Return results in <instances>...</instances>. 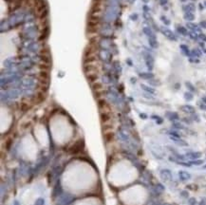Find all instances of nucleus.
<instances>
[{"label": "nucleus", "instance_id": "obj_1", "mask_svg": "<svg viewBox=\"0 0 206 205\" xmlns=\"http://www.w3.org/2000/svg\"><path fill=\"white\" fill-rule=\"evenodd\" d=\"M38 27L35 26V25H33V26H29L25 28V29L21 31L20 37L22 38V40L25 42H33L35 38H38Z\"/></svg>", "mask_w": 206, "mask_h": 205}, {"label": "nucleus", "instance_id": "obj_2", "mask_svg": "<svg viewBox=\"0 0 206 205\" xmlns=\"http://www.w3.org/2000/svg\"><path fill=\"white\" fill-rule=\"evenodd\" d=\"M99 35L101 37H108V36L114 35L113 34V29H112L110 23H108V22H102L101 23Z\"/></svg>", "mask_w": 206, "mask_h": 205}, {"label": "nucleus", "instance_id": "obj_3", "mask_svg": "<svg viewBox=\"0 0 206 205\" xmlns=\"http://www.w3.org/2000/svg\"><path fill=\"white\" fill-rule=\"evenodd\" d=\"M112 57H113V54L111 53V51L107 50H100L98 51V58L105 62L106 64H109L112 61Z\"/></svg>", "mask_w": 206, "mask_h": 205}, {"label": "nucleus", "instance_id": "obj_4", "mask_svg": "<svg viewBox=\"0 0 206 205\" xmlns=\"http://www.w3.org/2000/svg\"><path fill=\"white\" fill-rule=\"evenodd\" d=\"M161 31H162V34H163V35H164L167 39H169V40H171V41H177L176 35H175L174 32L172 31V30H170L168 28L162 27V28H161Z\"/></svg>", "mask_w": 206, "mask_h": 205}, {"label": "nucleus", "instance_id": "obj_5", "mask_svg": "<svg viewBox=\"0 0 206 205\" xmlns=\"http://www.w3.org/2000/svg\"><path fill=\"white\" fill-rule=\"evenodd\" d=\"M142 55H144V58L145 60V64H146L147 67L149 70H152L153 69V66H154V59L152 57L151 54H149L146 51H144L142 52Z\"/></svg>", "mask_w": 206, "mask_h": 205}, {"label": "nucleus", "instance_id": "obj_6", "mask_svg": "<svg viewBox=\"0 0 206 205\" xmlns=\"http://www.w3.org/2000/svg\"><path fill=\"white\" fill-rule=\"evenodd\" d=\"M83 148H84V141L79 140V141H76V143L70 147L69 153H70V154H77V153H79L80 151H82Z\"/></svg>", "mask_w": 206, "mask_h": 205}, {"label": "nucleus", "instance_id": "obj_7", "mask_svg": "<svg viewBox=\"0 0 206 205\" xmlns=\"http://www.w3.org/2000/svg\"><path fill=\"white\" fill-rule=\"evenodd\" d=\"M102 4L97 3V2H92V5L89 10V13L88 14H99L102 12Z\"/></svg>", "mask_w": 206, "mask_h": 205}, {"label": "nucleus", "instance_id": "obj_8", "mask_svg": "<svg viewBox=\"0 0 206 205\" xmlns=\"http://www.w3.org/2000/svg\"><path fill=\"white\" fill-rule=\"evenodd\" d=\"M45 99H46V92L42 90H39L38 92H36L35 95L33 96V102L34 104H40V102H44Z\"/></svg>", "mask_w": 206, "mask_h": 205}, {"label": "nucleus", "instance_id": "obj_9", "mask_svg": "<svg viewBox=\"0 0 206 205\" xmlns=\"http://www.w3.org/2000/svg\"><path fill=\"white\" fill-rule=\"evenodd\" d=\"M50 26H46L44 27L43 29H42V31H41V34L40 36L38 37V41H46L47 38H49V35H50Z\"/></svg>", "mask_w": 206, "mask_h": 205}, {"label": "nucleus", "instance_id": "obj_10", "mask_svg": "<svg viewBox=\"0 0 206 205\" xmlns=\"http://www.w3.org/2000/svg\"><path fill=\"white\" fill-rule=\"evenodd\" d=\"M100 118L101 121L103 123H108L110 121H111L112 118V113L109 111H105V112H101L100 113Z\"/></svg>", "mask_w": 206, "mask_h": 205}, {"label": "nucleus", "instance_id": "obj_11", "mask_svg": "<svg viewBox=\"0 0 206 205\" xmlns=\"http://www.w3.org/2000/svg\"><path fill=\"white\" fill-rule=\"evenodd\" d=\"M39 44L37 43V42H30V43H29V44L27 45L26 48L27 50H29V51H31V52H37L39 50Z\"/></svg>", "mask_w": 206, "mask_h": 205}, {"label": "nucleus", "instance_id": "obj_12", "mask_svg": "<svg viewBox=\"0 0 206 205\" xmlns=\"http://www.w3.org/2000/svg\"><path fill=\"white\" fill-rule=\"evenodd\" d=\"M186 28L189 29H191L192 31L194 32H200V28L199 27V25L195 23H192V22H187L186 23Z\"/></svg>", "mask_w": 206, "mask_h": 205}, {"label": "nucleus", "instance_id": "obj_13", "mask_svg": "<svg viewBox=\"0 0 206 205\" xmlns=\"http://www.w3.org/2000/svg\"><path fill=\"white\" fill-rule=\"evenodd\" d=\"M142 31H144V33L145 35L148 36V38H156V35H155L154 31L152 30L151 28H149V27L144 28V29H142Z\"/></svg>", "mask_w": 206, "mask_h": 205}, {"label": "nucleus", "instance_id": "obj_14", "mask_svg": "<svg viewBox=\"0 0 206 205\" xmlns=\"http://www.w3.org/2000/svg\"><path fill=\"white\" fill-rule=\"evenodd\" d=\"M114 137H115V135L112 131L105 132V134H104V139H105V141H106V143H111V141H113Z\"/></svg>", "mask_w": 206, "mask_h": 205}, {"label": "nucleus", "instance_id": "obj_15", "mask_svg": "<svg viewBox=\"0 0 206 205\" xmlns=\"http://www.w3.org/2000/svg\"><path fill=\"white\" fill-rule=\"evenodd\" d=\"M183 10L185 12H195L196 7H195V5L193 3H190V4H187V5H184V6L183 7Z\"/></svg>", "mask_w": 206, "mask_h": 205}, {"label": "nucleus", "instance_id": "obj_16", "mask_svg": "<svg viewBox=\"0 0 206 205\" xmlns=\"http://www.w3.org/2000/svg\"><path fill=\"white\" fill-rule=\"evenodd\" d=\"M177 30H178V32L180 33V34H181V35H188V29H187V28H185V27H183V26H177Z\"/></svg>", "mask_w": 206, "mask_h": 205}, {"label": "nucleus", "instance_id": "obj_17", "mask_svg": "<svg viewBox=\"0 0 206 205\" xmlns=\"http://www.w3.org/2000/svg\"><path fill=\"white\" fill-rule=\"evenodd\" d=\"M98 78H99L98 73H91V74H88V75H86V79H88V82H90V83H95L97 81Z\"/></svg>", "mask_w": 206, "mask_h": 205}, {"label": "nucleus", "instance_id": "obj_18", "mask_svg": "<svg viewBox=\"0 0 206 205\" xmlns=\"http://www.w3.org/2000/svg\"><path fill=\"white\" fill-rule=\"evenodd\" d=\"M31 107V105H29L28 102H21L20 104V110L22 112H27L29 111V109Z\"/></svg>", "mask_w": 206, "mask_h": 205}, {"label": "nucleus", "instance_id": "obj_19", "mask_svg": "<svg viewBox=\"0 0 206 205\" xmlns=\"http://www.w3.org/2000/svg\"><path fill=\"white\" fill-rule=\"evenodd\" d=\"M104 88L103 84H101L99 82H95L93 83L91 85V88L93 89V91H99V90H102Z\"/></svg>", "mask_w": 206, "mask_h": 205}, {"label": "nucleus", "instance_id": "obj_20", "mask_svg": "<svg viewBox=\"0 0 206 205\" xmlns=\"http://www.w3.org/2000/svg\"><path fill=\"white\" fill-rule=\"evenodd\" d=\"M180 109H181L183 111L186 112V113H194V112H195L194 107H193L192 106H188V105L181 106V107H180Z\"/></svg>", "mask_w": 206, "mask_h": 205}, {"label": "nucleus", "instance_id": "obj_21", "mask_svg": "<svg viewBox=\"0 0 206 205\" xmlns=\"http://www.w3.org/2000/svg\"><path fill=\"white\" fill-rule=\"evenodd\" d=\"M148 43H149V46L153 49H157L159 47V43L156 38H148Z\"/></svg>", "mask_w": 206, "mask_h": 205}, {"label": "nucleus", "instance_id": "obj_22", "mask_svg": "<svg viewBox=\"0 0 206 205\" xmlns=\"http://www.w3.org/2000/svg\"><path fill=\"white\" fill-rule=\"evenodd\" d=\"M183 18H184L186 21L191 22V21H193L195 19V15H194V13H192V12H185L184 15H183Z\"/></svg>", "mask_w": 206, "mask_h": 205}, {"label": "nucleus", "instance_id": "obj_23", "mask_svg": "<svg viewBox=\"0 0 206 205\" xmlns=\"http://www.w3.org/2000/svg\"><path fill=\"white\" fill-rule=\"evenodd\" d=\"M15 57H13V58H9V59H7L6 61H5V66H6L7 67H11L12 66V65H14L15 64Z\"/></svg>", "mask_w": 206, "mask_h": 205}, {"label": "nucleus", "instance_id": "obj_24", "mask_svg": "<svg viewBox=\"0 0 206 205\" xmlns=\"http://www.w3.org/2000/svg\"><path fill=\"white\" fill-rule=\"evenodd\" d=\"M180 50H181V51L183 52V54H184V55H190L189 49H188V47H187L186 45H183V44L180 45Z\"/></svg>", "mask_w": 206, "mask_h": 205}, {"label": "nucleus", "instance_id": "obj_25", "mask_svg": "<svg viewBox=\"0 0 206 205\" xmlns=\"http://www.w3.org/2000/svg\"><path fill=\"white\" fill-rule=\"evenodd\" d=\"M153 74L152 73H148V72H144V73H141L140 74V77L142 78V79H151V78H153Z\"/></svg>", "mask_w": 206, "mask_h": 205}, {"label": "nucleus", "instance_id": "obj_26", "mask_svg": "<svg viewBox=\"0 0 206 205\" xmlns=\"http://www.w3.org/2000/svg\"><path fill=\"white\" fill-rule=\"evenodd\" d=\"M141 88L144 89V90L147 91V92H149V93H155V90H154L152 88H149V86H147L145 85H141Z\"/></svg>", "mask_w": 206, "mask_h": 205}, {"label": "nucleus", "instance_id": "obj_27", "mask_svg": "<svg viewBox=\"0 0 206 205\" xmlns=\"http://www.w3.org/2000/svg\"><path fill=\"white\" fill-rule=\"evenodd\" d=\"M113 67H114V69L116 71H121V64H120V62L119 61H114L113 62Z\"/></svg>", "mask_w": 206, "mask_h": 205}, {"label": "nucleus", "instance_id": "obj_28", "mask_svg": "<svg viewBox=\"0 0 206 205\" xmlns=\"http://www.w3.org/2000/svg\"><path fill=\"white\" fill-rule=\"evenodd\" d=\"M188 35H189V37L192 39V40H195V41L199 39V36H197V32L191 31V32H189V33H188Z\"/></svg>", "mask_w": 206, "mask_h": 205}, {"label": "nucleus", "instance_id": "obj_29", "mask_svg": "<svg viewBox=\"0 0 206 205\" xmlns=\"http://www.w3.org/2000/svg\"><path fill=\"white\" fill-rule=\"evenodd\" d=\"M161 20H162V23L164 24V25H166V26H169V25H170V20H169L166 16H164V15L161 16Z\"/></svg>", "mask_w": 206, "mask_h": 205}, {"label": "nucleus", "instance_id": "obj_30", "mask_svg": "<svg viewBox=\"0 0 206 205\" xmlns=\"http://www.w3.org/2000/svg\"><path fill=\"white\" fill-rule=\"evenodd\" d=\"M191 54L193 56H196V57H200V56L201 55V52L200 51V50H197V49H195V50H192Z\"/></svg>", "mask_w": 206, "mask_h": 205}, {"label": "nucleus", "instance_id": "obj_31", "mask_svg": "<svg viewBox=\"0 0 206 205\" xmlns=\"http://www.w3.org/2000/svg\"><path fill=\"white\" fill-rule=\"evenodd\" d=\"M185 85H186V88H188L191 91H196V88H194V85H192L191 83H189V82H186L185 83Z\"/></svg>", "mask_w": 206, "mask_h": 205}, {"label": "nucleus", "instance_id": "obj_32", "mask_svg": "<svg viewBox=\"0 0 206 205\" xmlns=\"http://www.w3.org/2000/svg\"><path fill=\"white\" fill-rule=\"evenodd\" d=\"M45 204V200L43 199H38L37 200L35 201V203H34V205H44Z\"/></svg>", "mask_w": 206, "mask_h": 205}, {"label": "nucleus", "instance_id": "obj_33", "mask_svg": "<svg viewBox=\"0 0 206 205\" xmlns=\"http://www.w3.org/2000/svg\"><path fill=\"white\" fill-rule=\"evenodd\" d=\"M184 97H185V99L188 100V101H191V100L193 99V95H192L191 93H189V92H186V93L184 94Z\"/></svg>", "mask_w": 206, "mask_h": 205}, {"label": "nucleus", "instance_id": "obj_34", "mask_svg": "<svg viewBox=\"0 0 206 205\" xmlns=\"http://www.w3.org/2000/svg\"><path fill=\"white\" fill-rule=\"evenodd\" d=\"M138 17H139V16H138V14H137V13H133V14H131L129 16V18L132 21H136L137 19H138Z\"/></svg>", "mask_w": 206, "mask_h": 205}, {"label": "nucleus", "instance_id": "obj_35", "mask_svg": "<svg viewBox=\"0 0 206 205\" xmlns=\"http://www.w3.org/2000/svg\"><path fill=\"white\" fill-rule=\"evenodd\" d=\"M199 38H200L202 42L206 41V35H205V34H203V33H200V35H199Z\"/></svg>", "mask_w": 206, "mask_h": 205}, {"label": "nucleus", "instance_id": "obj_36", "mask_svg": "<svg viewBox=\"0 0 206 205\" xmlns=\"http://www.w3.org/2000/svg\"><path fill=\"white\" fill-rule=\"evenodd\" d=\"M153 119H156V121H157V123H160V124H161V123H162V118H160V117H158V116H153Z\"/></svg>", "mask_w": 206, "mask_h": 205}, {"label": "nucleus", "instance_id": "obj_37", "mask_svg": "<svg viewBox=\"0 0 206 205\" xmlns=\"http://www.w3.org/2000/svg\"><path fill=\"white\" fill-rule=\"evenodd\" d=\"M200 26L202 28V29H206V21H201L200 23Z\"/></svg>", "mask_w": 206, "mask_h": 205}, {"label": "nucleus", "instance_id": "obj_38", "mask_svg": "<svg viewBox=\"0 0 206 205\" xmlns=\"http://www.w3.org/2000/svg\"><path fill=\"white\" fill-rule=\"evenodd\" d=\"M168 2V0H160V4L162 5V6H164V5H166Z\"/></svg>", "mask_w": 206, "mask_h": 205}, {"label": "nucleus", "instance_id": "obj_39", "mask_svg": "<svg viewBox=\"0 0 206 205\" xmlns=\"http://www.w3.org/2000/svg\"><path fill=\"white\" fill-rule=\"evenodd\" d=\"M12 139H9V140L7 141V144H7V149H9V148H10V144H12Z\"/></svg>", "mask_w": 206, "mask_h": 205}, {"label": "nucleus", "instance_id": "obj_40", "mask_svg": "<svg viewBox=\"0 0 206 205\" xmlns=\"http://www.w3.org/2000/svg\"><path fill=\"white\" fill-rule=\"evenodd\" d=\"M144 12H148V11H149V8L145 5V6L144 7Z\"/></svg>", "mask_w": 206, "mask_h": 205}, {"label": "nucleus", "instance_id": "obj_41", "mask_svg": "<svg viewBox=\"0 0 206 205\" xmlns=\"http://www.w3.org/2000/svg\"><path fill=\"white\" fill-rule=\"evenodd\" d=\"M140 117L142 118V119H146L147 116H146V115H145V114H140Z\"/></svg>", "mask_w": 206, "mask_h": 205}, {"label": "nucleus", "instance_id": "obj_42", "mask_svg": "<svg viewBox=\"0 0 206 205\" xmlns=\"http://www.w3.org/2000/svg\"><path fill=\"white\" fill-rule=\"evenodd\" d=\"M103 0H92V2H97V3H101Z\"/></svg>", "mask_w": 206, "mask_h": 205}, {"label": "nucleus", "instance_id": "obj_43", "mask_svg": "<svg viewBox=\"0 0 206 205\" xmlns=\"http://www.w3.org/2000/svg\"><path fill=\"white\" fill-rule=\"evenodd\" d=\"M127 64L130 65V66L132 65V63H131V61H130V59H127Z\"/></svg>", "mask_w": 206, "mask_h": 205}, {"label": "nucleus", "instance_id": "obj_44", "mask_svg": "<svg viewBox=\"0 0 206 205\" xmlns=\"http://www.w3.org/2000/svg\"><path fill=\"white\" fill-rule=\"evenodd\" d=\"M200 108H201V109H206V106H200Z\"/></svg>", "mask_w": 206, "mask_h": 205}, {"label": "nucleus", "instance_id": "obj_45", "mask_svg": "<svg viewBox=\"0 0 206 205\" xmlns=\"http://www.w3.org/2000/svg\"><path fill=\"white\" fill-rule=\"evenodd\" d=\"M200 205H206V204H205V202H204V201H201L200 203Z\"/></svg>", "mask_w": 206, "mask_h": 205}, {"label": "nucleus", "instance_id": "obj_46", "mask_svg": "<svg viewBox=\"0 0 206 205\" xmlns=\"http://www.w3.org/2000/svg\"><path fill=\"white\" fill-rule=\"evenodd\" d=\"M131 81H132V83H135L136 79H133V78H132V79H131Z\"/></svg>", "mask_w": 206, "mask_h": 205}, {"label": "nucleus", "instance_id": "obj_47", "mask_svg": "<svg viewBox=\"0 0 206 205\" xmlns=\"http://www.w3.org/2000/svg\"><path fill=\"white\" fill-rule=\"evenodd\" d=\"M133 1H135V0H129V3H133Z\"/></svg>", "mask_w": 206, "mask_h": 205}, {"label": "nucleus", "instance_id": "obj_48", "mask_svg": "<svg viewBox=\"0 0 206 205\" xmlns=\"http://www.w3.org/2000/svg\"><path fill=\"white\" fill-rule=\"evenodd\" d=\"M142 1H144V2H145V3H146V2H148V1H149V0H142Z\"/></svg>", "mask_w": 206, "mask_h": 205}, {"label": "nucleus", "instance_id": "obj_49", "mask_svg": "<svg viewBox=\"0 0 206 205\" xmlns=\"http://www.w3.org/2000/svg\"><path fill=\"white\" fill-rule=\"evenodd\" d=\"M202 100H203V102H206V98H203Z\"/></svg>", "mask_w": 206, "mask_h": 205}, {"label": "nucleus", "instance_id": "obj_50", "mask_svg": "<svg viewBox=\"0 0 206 205\" xmlns=\"http://www.w3.org/2000/svg\"><path fill=\"white\" fill-rule=\"evenodd\" d=\"M14 205H19V203H18V202H15Z\"/></svg>", "mask_w": 206, "mask_h": 205}, {"label": "nucleus", "instance_id": "obj_51", "mask_svg": "<svg viewBox=\"0 0 206 205\" xmlns=\"http://www.w3.org/2000/svg\"><path fill=\"white\" fill-rule=\"evenodd\" d=\"M180 1H181V2H185L186 0H180Z\"/></svg>", "mask_w": 206, "mask_h": 205}, {"label": "nucleus", "instance_id": "obj_52", "mask_svg": "<svg viewBox=\"0 0 206 205\" xmlns=\"http://www.w3.org/2000/svg\"><path fill=\"white\" fill-rule=\"evenodd\" d=\"M204 6L206 7V1H205V2H204Z\"/></svg>", "mask_w": 206, "mask_h": 205}, {"label": "nucleus", "instance_id": "obj_53", "mask_svg": "<svg viewBox=\"0 0 206 205\" xmlns=\"http://www.w3.org/2000/svg\"><path fill=\"white\" fill-rule=\"evenodd\" d=\"M192 1H195V0H192Z\"/></svg>", "mask_w": 206, "mask_h": 205}]
</instances>
